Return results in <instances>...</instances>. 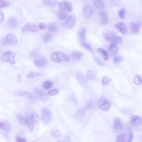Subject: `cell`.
<instances>
[{
  "label": "cell",
  "mask_w": 142,
  "mask_h": 142,
  "mask_svg": "<svg viewBox=\"0 0 142 142\" xmlns=\"http://www.w3.org/2000/svg\"><path fill=\"white\" fill-rule=\"evenodd\" d=\"M17 39L15 35L9 33L3 38L1 41V45L3 46L14 45L17 43Z\"/></svg>",
  "instance_id": "6da1fadb"
},
{
  "label": "cell",
  "mask_w": 142,
  "mask_h": 142,
  "mask_svg": "<svg viewBox=\"0 0 142 142\" xmlns=\"http://www.w3.org/2000/svg\"><path fill=\"white\" fill-rule=\"evenodd\" d=\"M51 58L53 61L56 62L62 61L68 62L70 60L68 56L62 52H55L51 55Z\"/></svg>",
  "instance_id": "7a4b0ae2"
},
{
  "label": "cell",
  "mask_w": 142,
  "mask_h": 142,
  "mask_svg": "<svg viewBox=\"0 0 142 142\" xmlns=\"http://www.w3.org/2000/svg\"><path fill=\"white\" fill-rule=\"evenodd\" d=\"M41 114V119L43 123L45 125L50 123L51 119V115L50 111L45 108H42Z\"/></svg>",
  "instance_id": "3957f363"
},
{
  "label": "cell",
  "mask_w": 142,
  "mask_h": 142,
  "mask_svg": "<svg viewBox=\"0 0 142 142\" xmlns=\"http://www.w3.org/2000/svg\"><path fill=\"white\" fill-rule=\"evenodd\" d=\"M98 104L101 110L105 111L109 110L111 106L110 101L103 97H101L99 99Z\"/></svg>",
  "instance_id": "277c9868"
},
{
  "label": "cell",
  "mask_w": 142,
  "mask_h": 142,
  "mask_svg": "<svg viewBox=\"0 0 142 142\" xmlns=\"http://www.w3.org/2000/svg\"><path fill=\"white\" fill-rule=\"evenodd\" d=\"M95 11V9L93 6L89 5H85L83 10L84 17L87 19H90L94 15Z\"/></svg>",
  "instance_id": "5b68a950"
},
{
  "label": "cell",
  "mask_w": 142,
  "mask_h": 142,
  "mask_svg": "<svg viewBox=\"0 0 142 142\" xmlns=\"http://www.w3.org/2000/svg\"><path fill=\"white\" fill-rule=\"evenodd\" d=\"M15 57V54L14 52L7 51L5 53L2 55V59L4 62L14 64L15 63L14 60Z\"/></svg>",
  "instance_id": "8992f818"
},
{
  "label": "cell",
  "mask_w": 142,
  "mask_h": 142,
  "mask_svg": "<svg viewBox=\"0 0 142 142\" xmlns=\"http://www.w3.org/2000/svg\"><path fill=\"white\" fill-rule=\"evenodd\" d=\"M14 95L24 97L27 98L29 100L32 101H35L37 100V96L28 92L24 91H19L15 92Z\"/></svg>",
  "instance_id": "52a82bcc"
},
{
  "label": "cell",
  "mask_w": 142,
  "mask_h": 142,
  "mask_svg": "<svg viewBox=\"0 0 142 142\" xmlns=\"http://www.w3.org/2000/svg\"><path fill=\"white\" fill-rule=\"evenodd\" d=\"M39 30L38 26L34 23H29L26 24L21 29L22 32L24 33L35 32Z\"/></svg>",
  "instance_id": "ba28073f"
},
{
  "label": "cell",
  "mask_w": 142,
  "mask_h": 142,
  "mask_svg": "<svg viewBox=\"0 0 142 142\" xmlns=\"http://www.w3.org/2000/svg\"><path fill=\"white\" fill-rule=\"evenodd\" d=\"M113 129L116 133H119L123 129V124L119 118H116L113 120Z\"/></svg>",
  "instance_id": "9c48e42d"
},
{
  "label": "cell",
  "mask_w": 142,
  "mask_h": 142,
  "mask_svg": "<svg viewBox=\"0 0 142 142\" xmlns=\"http://www.w3.org/2000/svg\"><path fill=\"white\" fill-rule=\"evenodd\" d=\"M58 6L61 9L65 11L71 12L73 9L71 4L68 1H63L59 3Z\"/></svg>",
  "instance_id": "30bf717a"
},
{
  "label": "cell",
  "mask_w": 142,
  "mask_h": 142,
  "mask_svg": "<svg viewBox=\"0 0 142 142\" xmlns=\"http://www.w3.org/2000/svg\"><path fill=\"white\" fill-rule=\"evenodd\" d=\"M76 19L74 15H71L64 23L65 27L70 29L74 28L76 24Z\"/></svg>",
  "instance_id": "8fae6325"
},
{
  "label": "cell",
  "mask_w": 142,
  "mask_h": 142,
  "mask_svg": "<svg viewBox=\"0 0 142 142\" xmlns=\"http://www.w3.org/2000/svg\"><path fill=\"white\" fill-rule=\"evenodd\" d=\"M34 93L38 96L40 97L42 101H47L49 99L48 96L43 91L38 88H35L34 89Z\"/></svg>",
  "instance_id": "7c38bea8"
},
{
  "label": "cell",
  "mask_w": 142,
  "mask_h": 142,
  "mask_svg": "<svg viewBox=\"0 0 142 142\" xmlns=\"http://www.w3.org/2000/svg\"><path fill=\"white\" fill-rule=\"evenodd\" d=\"M129 137V134L123 133L118 134L115 139V142H127Z\"/></svg>",
  "instance_id": "4fadbf2b"
},
{
  "label": "cell",
  "mask_w": 142,
  "mask_h": 142,
  "mask_svg": "<svg viewBox=\"0 0 142 142\" xmlns=\"http://www.w3.org/2000/svg\"><path fill=\"white\" fill-rule=\"evenodd\" d=\"M34 63L37 67L42 68L45 67L47 65L48 62L45 59L40 58L35 59Z\"/></svg>",
  "instance_id": "5bb4252c"
},
{
  "label": "cell",
  "mask_w": 142,
  "mask_h": 142,
  "mask_svg": "<svg viewBox=\"0 0 142 142\" xmlns=\"http://www.w3.org/2000/svg\"><path fill=\"white\" fill-rule=\"evenodd\" d=\"M116 34L114 31L110 30L105 31L103 33V36L105 40L110 41L114 38L116 36Z\"/></svg>",
  "instance_id": "9a60e30c"
},
{
  "label": "cell",
  "mask_w": 142,
  "mask_h": 142,
  "mask_svg": "<svg viewBox=\"0 0 142 142\" xmlns=\"http://www.w3.org/2000/svg\"><path fill=\"white\" fill-rule=\"evenodd\" d=\"M100 15L101 24L104 25H106L108 22V18L106 12L104 11H101Z\"/></svg>",
  "instance_id": "2e32d148"
},
{
  "label": "cell",
  "mask_w": 142,
  "mask_h": 142,
  "mask_svg": "<svg viewBox=\"0 0 142 142\" xmlns=\"http://www.w3.org/2000/svg\"><path fill=\"white\" fill-rule=\"evenodd\" d=\"M116 27L122 34L125 35L126 34L127 29L126 25L124 23L120 22L115 25Z\"/></svg>",
  "instance_id": "e0dca14e"
},
{
  "label": "cell",
  "mask_w": 142,
  "mask_h": 142,
  "mask_svg": "<svg viewBox=\"0 0 142 142\" xmlns=\"http://www.w3.org/2000/svg\"><path fill=\"white\" fill-rule=\"evenodd\" d=\"M77 75L79 83L82 86H85L87 84V82L83 74L81 72H77Z\"/></svg>",
  "instance_id": "ac0fdd59"
},
{
  "label": "cell",
  "mask_w": 142,
  "mask_h": 142,
  "mask_svg": "<svg viewBox=\"0 0 142 142\" xmlns=\"http://www.w3.org/2000/svg\"><path fill=\"white\" fill-rule=\"evenodd\" d=\"M130 122L131 124L136 125L142 123V119L139 117L134 115L130 117Z\"/></svg>",
  "instance_id": "d6986e66"
},
{
  "label": "cell",
  "mask_w": 142,
  "mask_h": 142,
  "mask_svg": "<svg viewBox=\"0 0 142 142\" xmlns=\"http://www.w3.org/2000/svg\"><path fill=\"white\" fill-rule=\"evenodd\" d=\"M57 14L58 18L61 20H65L68 17V13L66 11L61 9L58 11Z\"/></svg>",
  "instance_id": "ffe728a7"
},
{
  "label": "cell",
  "mask_w": 142,
  "mask_h": 142,
  "mask_svg": "<svg viewBox=\"0 0 142 142\" xmlns=\"http://www.w3.org/2000/svg\"><path fill=\"white\" fill-rule=\"evenodd\" d=\"M86 31L87 29L85 28H81L79 31V36L81 42H85Z\"/></svg>",
  "instance_id": "44dd1931"
},
{
  "label": "cell",
  "mask_w": 142,
  "mask_h": 142,
  "mask_svg": "<svg viewBox=\"0 0 142 142\" xmlns=\"http://www.w3.org/2000/svg\"><path fill=\"white\" fill-rule=\"evenodd\" d=\"M47 28L49 31L54 33L58 32L59 29L58 25L54 23H51L49 24L48 25Z\"/></svg>",
  "instance_id": "7402d4cb"
},
{
  "label": "cell",
  "mask_w": 142,
  "mask_h": 142,
  "mask_svg": "<svg viewBox=\"0 0 142 142\" xmlns=\"http://www.w3.org/2000/svg\"><path fill=\"white\" fill-rule=\"evenodd\" d=\"M109 52L112 56H113L117 54L118 52V49L116 45L112 43L110 46Z\"/></svg>",
  "instance_id": "603a6c76"
},
{
  "label": "cell",
  "mask_w": 142,
  "mask_h": 142,
  "mask_svg": "<svg viewBox=\"0 0 142 142\" xmlns=\"http://www.w3.org/2000/svg\"><path fill=\"white\" fill-rule=\"evenodd\" d=\"M130 28L131 30L135 34H137L139 32L140 27L136 24L131 23L130 25Z\"/></svg>",
  "instance_id": "cb8c5ba5"
},
{
  "label": "cell",
  "mask_w": 142,
  "mask_h": 142,
  "mask_svg": "<svg viewBox=\"0 0 142 142\" xmlns=\"http://www.w3.org/2000/svg\"><path fill=\"white\" fill-rule=\"evenodd\" d=\"M85 111L83 109H80L75 114V117L78 120H81L85 116Z\"/></svg>",
  "instance_id": "d4e9b609"
},
{
  "label": "cell",
  "mask_w": 142,
  "mask_h": 142,
  "mask_svg": "<svg viewBox=\"0 0 142 142\" xmlns=\"http://www.w3.org/2000/svg\"><path fill=\"white\" fill-rule=\"evenodd\" d=\"M83 55V54L81 52L75 51L72 53V57L74 60L80 61Z\"/></svg>",
  "instance_id": "484cf974"
},
{
  "label": "cell",
  "mask_w": 142,
  "mask_h": 142,
  "mask_svg": "<svg viewBox=\"0 0 142 142\" xmlns=\"http://www.w3.org/2000/svg\"><path fill=\"white\" fill-rule=\"evenodd\" d=\"M43 2L46 6L51 8L55 7L58 3L57 1H44Z\"/></svg>",
  "instance_id": "4316f807"
},
{
  "label": "cell",
  "mask_w": 142,
  "mask_h": 142,
  "mask_svg": "<svg viewBox=\"0 0 142 142\" xmlns=\"http://www.w3.org/2000/svg\"><path fill=\"white\" fill-rule=\"evenodd\" d=\"M0 127L2 129L6 131L9 132L11 130L10 125L7 122H1L0 123Z\"/></svg>",
  "instance_id": "83f0119b"
},
{
  "label": "cell",
  "mask_w": 142,
  "mask_h": 142,
  "mask_svg": "<svg viewBox=\"0 0 142 142\" xmlns=\"http://www.w3.org/2000/svg\"><path fill=\"white\" fill-rule=\"evenodd\" d=\"M7 23L9 26L14 27L17 25L18 20L15 17H12L8 19Z\"/></svg>",
  "instance_id": "f1b7e54d"
},
{
  "label": "cell",
  "mask_w": 142,
  "mask_h": 142,
  "mask_svg": "<svg viewBox=\"0 0 142 142\" xmlns=\"http://www.w3.org/2000/svg\"><path fill=\"white\" fill-rule=\"evenodd\" d=\"M94 5L97 8L100 9H103L105 6L104 2L100 0H95L93 1Z\"/></svg>",
  "instance_id": "f546056e"
},
{
  "label": "cell",
  "mask_w": 142,
  "mask_h": 142,
  "mask_svg": "<svg viewBox=\"0 0 142 142\" xmlns=\"http://www.w3.org/2000/svg\"><path fill=\"white\" fill-rule=\"evenodd\" d=\"M26 121L30 130L32 132L34 130V125L32 120L30 118L28 117L26 118Z\"/></svg>",
  "instance_id": "4dcf8cb0"
},
{
  "label": "cell",
  "mask_w": 142,
  "mask_h": 142,
  "mask_svg": "<svg viewBox=\"0 0 142 142\" xmlns=\"http://www.w3.org/2000/svg\"><path fill=\"white\" fill-rule=\"evenodd\" d=\"M97 51L102 54V57L106 61L107 60L108 58V56L106 51L101 48H98Z\"/></svg>",
  "instance_id": "1f68e13d"
},
{
  "label": "cell",
  "mask_w": 142,
  "mask_h": 142,
  "mask_svg": "<svg viewBox=\"0 0 142 142\" xmlns=\"http://www.w3.org/2000/svg\"><path fill=\"white\" fill-rule=\"evenodd\" d=\"M134 82L137 85H139L142 83V79L139 75H135L134 78Z\"/></svg>",
  "instance_id": "d6a6232c"
},
{
  "label": "cell",
  "mask_w": 142,
  "mask_h": 142,
  "mask_svg": "<svg viewBox=\"0 0 142 142\" xmlns=\"http://www.w3.org/2000/svg\"><path fill=\"white\" fill-rule=\"evenodd\" d=\"M18 121L20 124L23 127H25L26 125V123L25 118L21 115H18L16 116Z\"/></svg>",
  "instance_id": "836d02e7"
},
{
  "label": "cell",
  "mask_w": 142,
  "mask_h": 142,
  "mask_svg": "<svg viewBox=\"0 0 142 142\" xmlns=\"http://www.w3.org/2000/svg\"><path fill=\"white\" fill-rule=\"evenodd\" d=\"M86 78L87 80L90 81H94L95 80L94 75L93 72L89 71L86 73Z\"/></svg>",
  "instance_id": "e575fe53"
},
{
  "label": "cell",
  "mask_w": 142,
  "mask_h": 142,
  "mask_svg": "<svg viewBox=\"0 0 142 142\" xmlns=\"http://www.w3.org/2000/svg\"><path fill=\"white\" fill-rule=\"evenodd\" d=\"M31 120L36 125H38L39 124V118L38 115L35 113H33L31 115Z\"/></svg>",
  "instance_id": "d590c367"
},
{
  "label": "cell",
  "mask_w": 142,
  "mask_h": 142,
  "mask_svg": "<svg viewBox=\"0 0 142 142\" xmlns=\"http://www.w3.org/2000/svg\"><path fill=\"white\" fill-rule=\"evenodd\" d=\"M52 35L49 34H45L43 37V39L45 43L50 42L52 40Z\"/></svg>",
  "instance_id": "8d00e7d4"
},
{
  "label": "cell",
  "mask_w": 142,
  "mask_h": 142,
  "mask_svg": "<svg viewBox=\"0 0 142 142\" xmlns=\"http://www.w3.org/2000/svg\"><path fill=\"white\" fill-rule=\"evenodd\" d=\"M52 82L49 81H47L44 82L43 86V88L46 90L50 89L52 86Z\"/></svg>",
  "instance_id": "74e56055"
},
{
  "label": "cell",
  "mask_w": 142,
  "mask_h": 142,
  "mask_svg": "<svg viewBox=\"0 0 142 142\" xmlns=\"http://www.w3.org/2000/svg\"><path fill=\"white\" fill-rule=\"evenodd\" d=\"M81 45L82 47L84 49H87L91 52H92V49L91 45L85 42H81Z\"/></svg>",
  "instance_id": "f35d334b"
},
{
  "label": "cell",
  "mask_w": 142,
  "mask_h": 142,
  "mask_svg": "<svg viewBox=\"0 0 142 142\" xmlns=\"http://www.w3.org/2000/svg\"><path fill=\"white\" fill-rule=\"evenodd\" d=\"M94 61L97 64L101 66H103L105 65L104 63L100 58L94 56Z\"/></svg>",
  "instance_id": "ab89813d"
},
{
  "label": "cell",
  "mask_w": 142,
  "mask_h": 142,
  "mask_svg": "<svg viewBox=\"0 0 142 142\" xmlns=\"http://www.w3.org/2000/svg\"><path fill=\"white\" fill-rule=\"evenodd\" d=\"M59 90L58 89H54L49 91L48 93V94L51 96L55 95L58 94L59 92Z\"/></svg>",
  "instance_id": "60d3db41"
},
{
  "label": "cell",
  "mask_w": 142,
  "mask_h": 142,
  "mask_svg": "<svg viewBox=\"0 0 142 142\" xmlns=\"http://www.w3.org/2000/svg\"><path fill=\"white\" fill-rule=\"evenodd\" d=\"M41 75V74L39 73H35L34 72H31L28 74L27 77L31 78H34L40 77Z\"/></svg>",
  "instance_id": "b9f144b4"
},
{
  "label": "cell",
  "mask_w": 142,
  "mask_h": 142,
  "mask_svg": "<svg viewBox=\"0 0 142 142\" xmlns=\"http://www.w3.org/2000/svg\"><path fill=\"white\" fill-rule=\"evenodd\" d=\"M51 136L55 138L60 137L61 134L60 132L57 130H53L51 133Z\"/></svg>",
  "instance_id": "7bdbcfd3"
},
{
  "label": "cell",
  "mask_w": 142,
  "mask_h": 142,
  "mask_svg": "<svg viewBox=\"0 0 142 142\" xmlns=\"http://www.w3.org/2000/svg\"><path fill=\"white\" fill-rule=\"evenodd\" d=\"M123 40L122 37H117L115 38L112 41V43L115 45L120 44L121 43Z\"/></svg>",
  "instance_id": "ee69618b"
},
{
  "label": "cell",
  "mask_w": 142,
  "mask_h": 142,
  "mask_svg": "<svg viewBox=\"0 0 142 142\" xmlns=\"http://www.w3.org/2000/svg\"><path fill=\"white\" fill-rule=\"evenodd\" d=\"M111 81V79L106 77H104L102 80V84L103 85H106L109 83Z\"/></svg>",
  "instance_id": "f6af8a7d"
},
{
  "label": "cell",
  "mask_w": 142,
  "mask_h": 142,
  "mask_svg": "<svg viewBox=\"0 0 142 142\" xmlns=\"http://www.w3.org/2000/svg\"><path fill=\"white\" fill-rule=\"evenodd\" d=\"M121 19L125 18V10L124 8H123L120 9L118 13Z\"/></svg>",
  "instance_id": "bcb514c9"
},
{
  "label": "cell",
  "mask_w": 142,
  "mask_h": 142,
  "mask_svg": "<svg viewBox=\"0 0 142 142\" xmlns=\"http://www.w3.org/2000/svg\"><path fill=\"white\" fill-rule=\"evenodd\" d=\"M10 4L7 1H0V8H1L7 6Z\"/></svg>",
  "instance_id": "7dc6e473"
},
{
  "label": "cell",
  "mask_w": 142,
  "mask_h": 142,
  "mask_svg": "<svg viewBox=\"0 0 142 142\" xmlns=\"http://www.w3.org/2000/svg\"><path fill=\"white\" fill-rule=\"evenodd\" d=\"M123 60V58L120 56H117L114 59V62L115 63H118L121 62Z\"/></svg>",
  "instance_id": "c3c4849f"
},
{
  "label": "cell",
  "mask_w": 142,
  "mask_h": 142,
  "mask_svg": "<svg viewBox=\"0 0 142 142\" xmlns=\"http://www.w3.org/2000/svg\"><path fill=\"white\" fill-rule=\"evenodd\" d=\"M16 140L17 142H27L25 138L19 136L16 137Z\"/></svg>",
  "instance_id": "681fc988"
},
{
  "label": "cell",
  "mask_w": 142,
  "mask_h": 142,
  "mask_svg": "<svg viewBox=\"0 0 142 142\" xmlns=\"http://www.w3.org/2000/svg\"><path fill=\"white\" fill-rule=\"evenodd\" d=\"M92 106V103L91 101L88 102L85 106V109L86 110L89 109L91 108Z\"/></svg>",
  "instance_id": "f907efd6"
},
{
  "label": "cell",
  "mask_w": 142,
  "mask_h": 142,
  "mask_svg": "<svg viewBox=\"0 0 142 142\" xmlns=\"http://www.w3.org/2000/svg\"><path fill=\"white\" fill-rule=\"evenodd\" d=\"M46 25L44 23H41L39 25V28L42 30H45L46 28Z\"/></svg>",
  "instance_id": "816d5d0a"
},
{
  "label": "cell",
  "mask_w": 142,
  "mask_h": 142,
  "mask_svg": "<svg viewBox=\"0 0 142 142\" xmlns=\"http://www.w3.org/2000/svg\"><path fill=\"white\" fill-rule=\"evenodd\" d=\"M129 137L128 140L127 142H132V140L133 138V133L131 131H130L129 133Z\"/></svg>",
  "instance_id": "f5cc1de1"
},
{
  "label": "cell",
  "mask_w": 142,
  "mask_h": 142,
  "mask_svg": "<svg viewBox=\"0 0 142 142\" xmlns=\"http://www.w3.org/2000/svg\"><path fill=\"white\" fill-rule=\"evenodd\" d=\"M4 14L3 12L1 10V20H0V22L1 24H2L4 21Z\"/></svg>",
  "instance_id": "db71d44e"
},
{
  "label": "cell",
  "mask_w": 142,
  "mask_h": 142,
  "mask_svg": "<svg viewBox=\"0 0 142 142\" xmlns=\"http://www.w3.org/2000/svg\"><path fill=\"white\" fill-rule=\"evenodd\" d=\"M136 24L140 28L142 26V23L140 21H138Z\"/></svg>",
  "instance_id": "11a10c76"
},
{
  "label": "cell",
  "mask_w": 142,
  "mask_h": 142,
  "mask_svg": "<svg viewBox=\"0 0 142 142\" xmlns=\"http://www.w3.org/2000/svg\"><path fill=\"white\" fill-rule=\"evenodd\" d=\"M58 142H60V141H59Z\"/></svg>",
  "instance_id": "9f6ffc18"
},
{
  "label": "cell",
  "mask_w": 142,
  "mask_h": 142,
  "mask_svg": "<svg viewBox=\"0 0 142 142\" xmlns=\"http://www.w3.org/2000/svg\"></svg>",
  "instance_id": "6f0895ef"
}]
</instances>
